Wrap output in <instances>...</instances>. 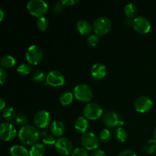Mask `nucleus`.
Here are the masks:
<instances>
[{
	"label": "nucleus",
	"mask_w": 156,
	"mask_h": 156,
	"mask_svg": "<svg viewBox=\"0 0 156 156\" xmlns=\"http://www.w3.org/2000/svg\"><path fill=\"white\" fill-rule=\"evenodd\" d=\"M112 23L107 17L98 18L93 23V30L98 35H105L111 30Z\"/></svg>",
	"instance_id": "20e7f679"
},
{
	"label": "nucleus",
	"mask_w": 156,
	"mask_h": 156,
	"mask_svg": "<svg viewBox=\"0 0 156 156\" xmlns=\"http://www.w3.org/2000/svg\"><path fill=\"white\" fill-rule=\"evenodd\" d=\"M40 133L35 126L27 124L23 126L18 133L20 141L25 145H34L39 140Z\"/></svg>",
	"instance_id": "f257e3e1"
},
{
	"label": "nucleus",
	"mask_w": 156,
	"mask_h": 156,
	"mask_svg": "<svg viewBox=\"0 0 156 156\" xmlns=\"http://www.w3.org/2000/svg\"><path fill=\"white\" fill-rule=\"evenodd\" d=\"M64 6H73L79 2L78 0H62L61 1Z\"/></svg>",
	"instance_id": "4c0bfd02"
},
{
	"label": "nucleus",
	"mask_w": 156,
	"mask_h": 156,
	"mask_svg": "<svg viewBox=\"0 0 156 156\" xmlns=\"http://www.w3.org/2000/svg\"><path fill=\"white\" fill-rule=\"evenodd\" d=\"M45 152L46 149L44 145L42 143H37L32 145L29 150V154H30V156H44Z\"/></svg>",
	"instance_id": "aec40b11"
},
{
	"label": "nucleus",
	"mask_w": 156,
	"mask_h": 156,
	"mask_svg": "<svg viewBox=\"0 0 156 156\" xmlns=\"http://www.w3.org/2000/svg\"><path fill=\"white\" fill-rule=\"evenodd\" d=\"M36 25L37 28L41 31H44L47 30L49 27V21L45 17L38 18L36 21Z\"/></svg>",
	"instance_id": "cd10ccee"
},
{
	"label": "nucleus",
	"mask_w": 156,
	"mask_h": 156,
	"mask_svg": "<svg viewBox=\"0 0 156 156\" xmlns=\"http://www.w3.org/2000/svg\"><path fill=\"white\" fill-rule=\"evenodd\" d=\"M144 150L148 154H153L156 152V140H149L144 146Z\"/></svg>",
	"instance_id": "bb28decb"
},
{
	"label": "nucleus",
	"mask_w": 156,
	"mask_h": 156,
	"mask_svg": "<svg viewBox=\"0 0 156 156\" xmlns=\"http://www.w3.org/2000/svg\"><path fill=\"white\" fill-rule=\"evenodd\" d=\"M16 136V129L10 123L3 122L0 125V138L5 142L11 141Z\"/></svg>",
	"instance_id": "9d476101"
},
{
	"label": "nucleus",
	"mask_w": 156,
	"mask_h": 156,
	"mask_svg": "<svg viewBox=\"0 0 156 156\" xmlns=\"http://www.w3.org/2000/svg\"><path fill=\"white\" fill-rule=\"evenodd\" d=\"M50 122V114L45 110H41L37 112L34 117V123L37 127L40 129H45Z\"/></svg>",
	"instance_id": "ddd939ff"
},
{
	"label": "nucleus",
	"mask_w": 156,
	"mask_h": 156,
	"mask_svg": "<svg viewBox=\"0 0 156 156\" xmlns=\"http://www.w3.org/2000/svg\"><path fill=\"white\" fill-rule=\"evenodd\" d=\"M0 105H1V106H0V109H1V111H2V110H5V101L3 100L2 98H0Z\"/></svg>",
	"instance_id": "ea45409f"
},
{
	"label": "nucleus",
	"mask_w": 156,
	"mask_h": 156,
	"mask_svg": "<svg viewBox=\"0 0 156 156\" xmlns=\"http://www.w3.org/2000/svg\"><path fill=\"white\" fill-rule=\"evenodd\" d=\"M154 137H155V140H156V127L154 130Z\"/></svg>",
	"instance_id": "79ce46f5"
},
{
	"label": "nucleus",
	"mask_w": 156,
	"mask_h": 156,
	"mask_svg": "<svg viewBox=\"0 0 156 156\" xmlns=\"http://www.w3.org/2000/svg\"><path fill=\"white\" fill-rule=\"evenodd\" d=\"M91 74L94 79H101L106 76L107 68L104 64L95 63L91 69Z\"/></svg>",
	"instance_id": "2eb2a0df"
},
{
	"label": "nucleus",
	"mask_w": 156,
	"mask_h": 156,
	"mask_svg": "<svg viewBox=\"0 0 156 156\" xmlns=\"http://www.w3.org/2000/svg\"><path fill=\"white\" fill-rule=\"evenodd\" d=\"M153 102L148 96H140L134 103L136 111L140 113H146L152 108Z\"/></svg>",
	"instance_id": "4468645a"
},
{
	"label": "nucleus",
	"mask_w": 156,
	"mask_h": 156,
	"mask_svg": "<svg viewBox=\"0 0 156 156\" xmlns=\"http://www.w3.org/2000/svg\"><path fill=\"white\" fill-rule=\"evenodd\" d=\"M7 73H6L5 70L3 68L0 69V83L1 85H3L5 82L7 80Z\"/></svg>",
	"instance_id": "c9c22d12"
},
{
	"label": "nucleus",
	"mask_w": 156,
	"mask_h": 156,
	"mask_svg": "<svg viewBox=\"0 0 156 156\" xmlns=\"http://www.w3.org/2000/svg\"><path fill=\"white\" fill-rule=\"evenodd\" d=\"M10 156H30L29 151L24 146L20 145H15L9 151Z\"/></svg>",
	"instance_id": "a211bd4d"
},
{
	"label": "nucleus",
	"mask_w": 156,
	"mask_h": 156,
	"mask_svg": "<svg viewBox=\"0 0 156 156\" xmlns=\"http://www.w3.org/2000/svg\"><path fill=\"white\" fill-rule=\"evenodd\" d=\"M46 81L47 83L51 86L59 87L65 83V77L61 72L52 70L46 76Z\"/></svg>",
	"instance_id": "f8f14e48"
},
{
	"label": "nucleus",
	"mask_w": 156,
	"mask_h": 156,
	"mask_svg": "<svg viewBox=\"0 0 156 156\" xmlns=\"http://www.w3.org/2000/svg\"><path fill=\"white\" fill-rule=\"evenodd\" d=\"M15 120V123H16L17 124L22 125V126H25V125H27V121H28L27 116L24 114H21V113L17 114Z\"/></svg>",
	"instance_id": "2f4dec72"
},
{
	"label": "nucleus",
	"mask_w": 156,
	"mask_h": 156,
	"mask_svg": "<svg viewBox=\"0 0 156 156\" xmlns=\"http://www.w3.org/2000/svg\"><path fill=\"white\" fill-rule=\"evenodd\" d=\"M88 127V123L85 117H79L75 122V128L78 132L81 133H85Z\"/></svg>",
	"instance_id": "6ab92c4d"
},
{
	"label": "nucleus",
	"mask_w": 156,
	"mask_h": 156,
	"mask_svg": "<svg viewBox=\"0 0 156 156\" xmlns=\"http://www.w3.org/2000/svg\"><path fill=\"white\" fill-rule=\"evenodd\" d=\"M16 113H15V110L12 108H6L3 111L2 117L6 121H12V120L15 119L16 117Z\"/></svg>",
	"instance_id": "a878e982"
},
{
	"label": "nucleus",
	"mask_w": 156,
	"mask_h": 156,
	"mask_svg": "<svg viewBox=\"0 0 156 156\" xmlns=\"http://www.w3.org/2000/svg\"><path fill=\"white\" fill-rule=\"evenodd\" d=\"M103 114V109L97 103H88L85 105L83 110V115L86 119L97 120L100 118Z\"/></svg>",
	"instance_id": "39448f33"
},
{
	"label": "nucleus",
	"mask_w": 156,
	"mask_h": 156,
	"mask_svg": "<svg viewBox=\"0 0 156 156\" xmlns=\"http://www.w3.org/2000/svg\"><path fill=\"white\" fill-rule=\"evenodd\" d=\"M134 30L140 34H147L151 29L150 21L144 16H139L133 21Z\"/></svg>",
	"instance_id": "9b49d317"
},
{
	"label": "nucleus",
	"mask_w": 156,
	"mask_h": 156,
	"mask_svg": "<svg viewBox=\"0 0 156 156\" xmlns=\"http://www.w3.org/2000/svg\"><path fill=\"white\" fill-rule=\"evenodd\" d=\"M31 79L35 82H44V79H45V75H44V73L41 70L37 69V70H35L31 75Z\"/></svg>",
	"instance_id": "c85d7f7f"
},
{
	"label": "nucleus",
	"mask_w": 156,
	"mask_h": 156,
	"mask_svg": "<svg viewBox=\"0 0 156 156\" xmlns=\"http://www.w3.org/2000/svg\"><path fill=\"white\" fill-rule=\"evenodd\" d=\"M27 9L29 13L37 18L44 17L47 12V2L44 0H30L27 2Z\"/></svg>",
	"instance_id": "f03ea898"
},
{
	"label": "nucleus",
	"mask_w": 156,
	"mask_h": 156,
	"mask_svg": "<svg viewBox=\"0 0 156 156\" xmlns=\"http://www.w3.org/2000/svg\"><path fill=\"white\" fill-rule=\"evenodd\" d=\"M17 72L21 76H27L31 72V66L27 63H22L18 67Z\"/></svg>",
	"instance_id": "c756f323"
},
{
	"label": "nucleus",
	"mask_w": 156,
	"mask_h": 156,
	"mask_svg": "<svg viewBox=\"0 0 156 156\" xmlns=\"http://www.w3.org/2000/svg\"><path fill=\"white\" fill-rule=\"evenodd\" d=\"M76 27L79 33L82 35H88L89 36L92 30L93 27L86 20H80L76 24Z\"/></svg>",
	"instance_id": "dca6fc26"
},
{
	"label": "nucleus",
	"mask_w": 156,
	"mask_h": 156,
	"mask_svg": "<svg viewBox=\"0 0 156 156\" xmlns=\"http://www.w3.org/2000/svg\"><path fill=\"white\" fill-rule=\"evenodd\" d=\"M41 134H42V141L44 145L47 146H52L56 144V140L53 134L48 133V132L46 130H43Z\"/></svg>",
	"instance_id": "412c9836"
},
{
	"label": "nucleus",
	"mask_w": 156,
	"mask_h": 156,
	"mask_svg": "<svg viewBox=\"0 0 156 156\" xmlns=\"http://www.w3.org/2000/svg\"><path fill=\"white\" fill-rule=\"evenodd\" d=\"M75 98L81 102H88L92 99L93 92L91 88L86 84H79L74 88Z\"/></svg>",
	"instance_id": "7ed1b4c3"
},
{
	"label": "nucleus",
	"mask_w": 156,
	"mask_h": 156,
	"mask_svg": "<svg viewBox=\"0 0 156 156\" xmlns=\"http://www.w3.org/2000/svg\"><path fill=\"white\" fill-rule=\"evenodd\" d=\"M0 64H1L2 68H12L15 65V59L13 56H10V55H6L2 57L1 60H0Z\"/></svg>",
	"instance_id": "5701e85b"
},
{
	"label": "nucleus",
	"mask_w": 156,
	"mask_h": 156,
	"mask_svg": "<svg viewBox=\"0 0 156 156\" xmlns=\"http://www.w3.org/2000/svg\"><path fill=\"white\" fill-rule=\"evenodd\" d=\"M114 137L120 143H124L127 139V133L122 126H119L114 131Z\"/></svg>",
	"instance_id": "b1692460"
},
{
	"label": "nucleus",
	"mask_w": 156,
	"mask_h": 156,
	"mask_svg": "<svg viewBox=\"0 0 156 156\" xmlns=\"http://www.w3.org/2000/svg\"><path fill=\"white\" fill-rule=\"evenodd\" d=\"M81 144L87 150H96L99 146V138L94 133H85L81 137Z\"/></svg>",
	"instance_id": "0eeeda50"
},
{
	"label": "nucleus",
	"mask_w": 156,
	"mask_h": 156,
	"mask_svg": "<svg viewBox=\"0 0 156 156\" xmlns=\"http://www.w3.org/2000/svg\"><path fill=\"white\" fill-rule=\"evenodd\" d=\"M55 148L59 155L63 156L70 155L73 151V146L71 141L66 137L58 139L55 144Z\"/></svg>",
	"instance_id": "1a4fd4ad"
},
{
	"label": "nucleus",
	"mask_w": 156,
	"mask_h": 156,
	"mask_svg": "<svg viewBox=\"0 0 156 156\" xmlns=\"http://www.w3.org/2000/svg\"><path fill=\"white\" fill-rule=\"evenodd\" d=\"M98 138L99 140L101 141L102 143H108V142H109L110 140L111 139V133L109 129H102L100 132V133H99Z\"/></svg>",
	"instance_id": "7c9ffc66"
},
{
	"label": "nucleus",
	"mask_w": 156,
	"mask_h": 156,
	"mask_svg": "<svg viewBox=\"0 0 156 156\" xmlns=\"http://www.w3.org/2000/svg\"><path fill=\"white\" fill-rule=\"evenodd\" d=\"M3 17H4V12H3L2 9H0V21L3 19Z\"/></svg>",
	"instance_id": "a19ab883"
},
{
	"label": "nucleus",
	"mask_w": 156,
	"mask_h": 156,
	"mask_svg": "<svg viewBox=\"0 0 156 156\" xmlns=\"http://www.w3.org/2000/svg\"><path fill=\"white\" fill-rule=\"evenodd\" d=\"M90 156H107L106 153L104 151L101 150V149H96L94 150L92 153L91 154Z\"/></svg>",
	"instance_id": "58836bf2"
},
{
	"label": "nucleus",
	"mask_w": 156,
	"mask_h": 156,
	"mask_svg": "<svg viewBox=\"0 0 156 156\" xmlns=\"http://www.w3.org/2000/svg\"><path fill=\"white\" fill-rule=\"evenodd\" d=\"M73 101V94L69 91H66L62 92L59 96V102L63 106L69 105Z\"/></svg>",
	"instance_id": "4be33fe9"
},
{
	"label": "nucleus",
	"mask_w": 156,
	"mask_h": 156,
	"mask_svg": "<svg viewBox=\"0 0 156 156\" xmlns=\"http://www.w3.org/2000/svg\"><path fill=\"white\" fill-rule=\"evenodd\" d=\"M118 156H137L136 152L134 151L131 150V149H125V150L122 151L120 152Z\"/></svg>",
	"instance_id": "e433bc0d"
},
{
	"label": "nucleus",
	"mask_w": 156,
	"mask_h": 156,
	"mask_svg": "<svg viewBox=\"0 0 156 156\" xmlns=\"http://www.w3.org/2000/svg\"><path fill=\"white\" fill-rule=\"evenodd\" d=\"M124 12L125 15L128 18H133L136 15L137 9L135 5L133 4V3H129V4L126 5V6H125Z\"/></svg>",
	"instance_id": "393cba45"
},
{
	"label": "nucleus",
	"mask_w": 156,
	"mask_h": 156,
	"mask_svg": "<svg viewBox=\"0 0 156 156\" xmlns=\"http://www.w3.org/2000/svg\"><path fill=\"white\" fill-rule=\"evenodd\" d=\"M103 122L104 124L109 128L119 127V126H123L124 123L119 114L113 111H110L105 113L103 117Z\"/></svg>",
	"instance_id": "6e6552de"
},
{
	"label": "nucleus",
	"mask_w": 156,
	"mask_h": 156,
	"mask_svg": "<svg viewBox=\"0 0 156 156\" xmlns=\"http://www.w3.org/2000/svg\"><path fill=\"white\" fill-rule=\"evenodd\" d=\"M99 41V38L97 34H90L89 36L87 37V43L88 45L94 47L98 44Z\"/></svg>",
	"instance_id": "473e14b6"
},
{
	"label": "nucleus",
	"mask_w": 156,
	"mask_h": 156,
	"mask_svg": "<svg viewBox=\"0 0 156 156\" xmlns=\"http://www.w3.org/2000/svg\"><path fill=\"white\" fill-rule=\"evenodd\" d=\"M71 156H89L88 152L83 148H76L72 152Z\"/></svg>",
	"instance_id": "72a5a7b5"
},
{
	"label": "nucleus",
	"mask_w": 156,
	"mask_h": 156,
	"mask_svg": "<svg viewBox=\"0 0 156 156\" xmlns=\"http://www.w3.org/2000/svg\"><path fill=\"white\" fill-rule=\"evenodd\" d=\"M64 7H65V6L62 5V3L61 2L56 3V4L54 5V6H53V13L56 14V15H59V14L62 13L64 10Z\"/></svg>",
	"instance_id": "f704fd0d"
},
{
	"label": "nucleus",
	"mask_w": 156,
	"mask_h": 156,
	"mask_svg": "<svg viewBox=\"0 0 156 156\" xmlns=\"http://www.w3.org/2000/svg\"><path fill=\"white\" fill-rule=\"evenodd\" d=\"M27 62L31 65H37L43 58V50L39 46L31 45L27 48L25 53Z\"/></svg>",
	"instance_id": "423d86ee"
},
{
	"label": "nucleus",
	"mask_w": 156,
	"mask_h": 156,
	"mask_svg": "<svg viewBox=\"0 0 156 156\" xmlns=\"http://www.w3.org/2000/svg\"><path fill=\"white\" fill-rule=\"evenodd\" d=\"M65 130V126L60 120H54L50 125V132L54 136H60Z\"/></svg>",
	"instance_id": "f3484780"
}]
</instances>
